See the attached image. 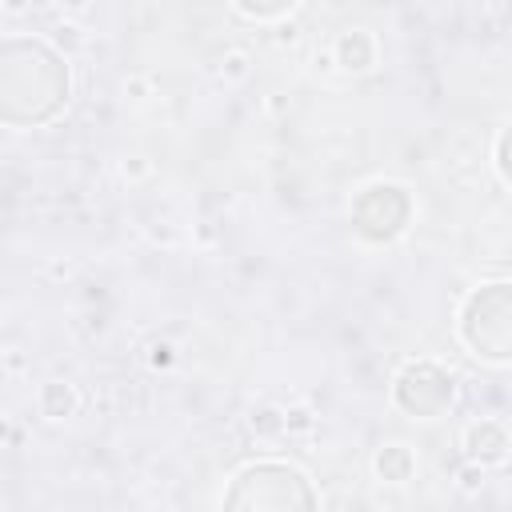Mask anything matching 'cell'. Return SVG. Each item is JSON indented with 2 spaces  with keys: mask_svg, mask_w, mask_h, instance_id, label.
I'll use <instances>...</instances> for the list:
<instances>
[{
  "mask_svg": "<svg viewBox=\"0 0 512 512\" xmlns=\"http://www.w3.org/2000/svg\"><path fill=\"white\" fill-rule=\"evenodd\" d=\"M408 192L396 184H372L360 192L356 208H352V224L356 232H364L368 240H392L396 232H404L408 224Z\"/></svg>",
  "mask_w": 512,
  "mask_h": 512,
  "instance_id": "cell-4",
  "label": "cell"
},
{
  "mask_svg": "<svg viewBox=\"0 0 512 512\" xmlns=\"http://www.w3.org/2000/svg\"><path fill=\"white\" fill-rule=\"evenodd\" d=\"M468 348L484 360H512V284H488L468 296L460 312Z\"/></svg>",
  "mask_w": 512,
  "mask_h": 512,
  "instance_id": "cell-3",
  "label": "cell"
},
{
  "mask_svg": "<svg viewBox=\"0 0 512 512\" xmlns=\"http://www.w3.org/2000/svg\"><path fill=\"white\" fill-rule=\"evenodd\" d=\"M224 512H316V492L288 464H252L232 480Z\"/></svg>",
  "mask_w": 512,
  "mask_h": 512,
  "instance_id": "cell-2",
  "label": "cell"
},
{
  "mask_svg": "<svg viewBox=\"0 0 512 512\" xmlns=\"http://www.w3.org/2000/svg\"><path fill=\"white\" fill-rule=\"evenodd\" d=\"M396 400L412 416H436L452 404V380L436 364H412L396 380Z\"/></svg>",
  "mask_w": 512,
  "mask_h": 512,
  "instance_id": "cell-5",
  "label": "cell"
},
{
  "mask_svg": "<svg viewBox=\"0 0 512 512\" xmlns=\"http://www.w3.org/2000/svg\"><path fill=\"white\" fill-rule=\"evenodd\" d=\"M496 164H500L504 180L512 184V124L504 128V136H500V144H496Z\"/></svg>",
  "mask_w": 512,
  "mask_h": 512,
  "instance_id": "cell-6",
  "label": "cell"
},
{
  "mask_svg": "<svg viewBox=\"0 0 512 512\" xmlns=\"http://www.w3.org/2000/svg\"><path fill=\"white\" fill-rule=\"evenodd\" d=\"M68 100V64L44 40H4L0 112L8 124H40Z\"/></svg>",
  "mask_w": 512,
  "mask_h": 512,
  "instance_id": "cell-1",
  "label": "cell"
}]
</instances>
